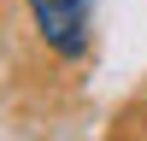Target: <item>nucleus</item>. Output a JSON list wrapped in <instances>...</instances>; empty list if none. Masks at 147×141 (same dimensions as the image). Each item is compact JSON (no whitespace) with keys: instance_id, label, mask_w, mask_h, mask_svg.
Segmentation results:
<instances>
[{"instance_id":"f257e3e1","label":"nucleus","mask_w":147,"mask_h":141,"mask_svg":"<svg viewBox=\"0 0 147 141\" xmlns=\"http://www.w3.org/2000/svg\"><path fill=\"white\" fill-rule=\"evenodd\" d=\"M88 12H94V0H30L35 35L59 59H82L88 53Z\"/></svg>"}]
</instances>
